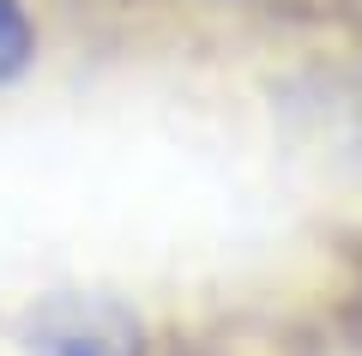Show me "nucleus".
Returning a JSON list of instances; mask_svg holds the SVG:
<instances>
[{
	"label": "nucleus",
	"mask_w": 362,
	"mask_h": 356,
	"mask_svg": "<svg viewBox=\"0 0 362 356\" xmlns=\"http://www.w3.org/2000/svg\"><path fill=\"white\" fill-rule=\"evenodd\" d=\"M30 356H139V326L115 302L61 296L30 320Z\"/></svg>",
	"instance_id": "nucleus-1"
},
{
	"label": "nucleus",
	"mask_w": 362,
	"mask_h": 356,
	"mask_svg": "<svg viewBox=\"0 0 362 356\" xmlns=\"http://www.w3.org/2000/svg\"><path fill=\"white\" fill-rule=\"evenodd\" d=\"M25 61H30V18L18 0H0V85L25 73Z\"/></svg>",
	"instance_id": "nucleus-2"
}]
</instances>
